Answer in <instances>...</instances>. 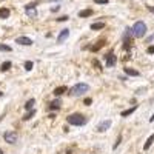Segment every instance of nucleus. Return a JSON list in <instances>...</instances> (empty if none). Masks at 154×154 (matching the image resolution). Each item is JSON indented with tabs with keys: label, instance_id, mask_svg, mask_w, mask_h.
Listing matches in <instances>:
<instances>
[{
	"label": "nucleus",
	"instance_id": "nucleus-19",
	"mask_svg": "<svg viewBox=\"0 0 154 154\" xmlns=\"http://www.w3.org/2000/svg\"><path fill=\"white\" fill-rule=\"evenodd\" d=\"M65 91H66V86H59V88H56V89H54V94L59 97V96H62Z\"/></svg>",
	"mask_w": 154,
	"mask_h": 154
},
{
	"label": "nucleus",
	"instance_id": "nucleus-25",
	"mask_svg": "<svg viewBox=\"0 0 154 154\" xmlns=\"http://www.w3.org/2000/svg\"><path fill=\"white\" fill-rule=\"evenodd\" d=\"M96 3H97V5H106L108 0H96Z\"/></svg>",
	"mask_w": 154,
	"mask_h": 154
},
{
	"label": "nucleus",
	"instance_id": "nucleus-17",
	"mask_svg": "<svg viewBox=\"0 0 154 154\" xmlns=\"http://www.w3.org/2000/svg\"><path fill=\"white\" fill-rule=\"evenodd\" d=\"M11 66H12V65H11V62H9V60H6V62H3L2 65H0V69H2L3 72H6V71H8Z\"/></svg>",
	"mask_w": 154,
	"mask_h": 154
},
{
	"label": "nucleus",
	"instance_id": "nucleus-12",
	"mask_svg": "<svg viewBox=\"0 0 154 154\" xmlns=\"http://www.w3.org/2000/svg\"><path fill=\"white\" fill-rule=\"evenodd\" d=\"M89 16H93V9H83L79 12V17L85 19V17H89Z\"/></svg>",
	"mask_w": 154,
	"mask_h": 154
},
{
	"label": "nucleus",
	"instance_id": "nucleus-8",
	"mask_svg": "<svg viewBox=\"0 0 154 154\" xmlns=\"http://www.w3.org/2000/svg\"><path fill=\"white\" fill-rule=\"evenodd\" d=\"M109 126H111V120H103V122L97 126V131H99V133H105Z\"/></svg>",
	"mask_w": 154,
	"mask_h": 154
},
{
	"label": "nucleus",
	"instance_id": "nucleus-9",
	"mask_svg": "<svg viewBox=\"0 0 154 154\" xmlns=\"http://www.w3.org/2000/svg\"><path fill=\"white\" fill-rule=\"evenodd\" d=\"M68 35H69V29H68V28L62 29V31H60V34H59V37H57V42H59V43H62L63 40H66V38H68Z\"/></svg>",
	"mask_w": 154,
	"mask_h": 154
},
{
	"label": "nucleus",
	"instance_id": "nucleus-18",
	"mask_svg": "<svg viewBox=\"0 0 154 154\" xmlns=\"http://www.w3.org/2000/svg\"><path fill=\"white\" fill-rule=\"evenodd\" d=\"M34 105H35V100H34V99H29L26 103H25V109H26V111H28V109H32Z\"/></svg>",
	"mask_w": 154,
	"mask_h": 154
},
{
	"label": "nucleus",
	"instance_id": "nucleus-7",
	"mask_svg": "<svg viewBox=\"0 0 154 154\" xmlns=\"http://www.w3.org/2000/svg\"><path fill=\"white\" fill-rule=\"evenodd\" d=\"M35 5L34 3H29V5H26L25 6V9H26V14H28V17H31V19H34L35 16H37V11H35V8H34Z\"/></svg>",
	"mask_w": 154,
	"mask_h": 154
},
{
	"label": "nucleus",
	"instance_id": "nucleus-27",
	"mask_svg": "<svg viewBox=\"0 0 154 154\" xmlns=\"http://www.w3.org/2000/svg\"><path fill=\"white\" fill-rule=\"evenodd\" d=\"M148 54H154V45L148 48Z\"/></svg>",
	"mask_w": 154,
	"mask_h": 154
},
{
	"label": "nucleus",
	"instance_id": "nucleus-28",
	"mask_svg": "<svg viewBox=\"0 0 154 154\" xmlns=\"http://www.w3.org/2000/svg\"><path fill=\"white\" fill-rule=\"evenodd\" d=\"M91 102H93V100L89 99V97H88V99H85V105H91Z\"/></svg>",
	"mask_w": 154,
	"mask_h": 154
},
{
	"label": "nucleus",
	"instance_id": "nucleus-24",
	"mask_svg": "<svg viewBox=\"0 0 154 154\" xmlns=\"http://www.w3.org/2000/svg\"><path fill=\"white\" fill-rule=\"evenodd\" d=\"M102 45H103V42H99V45H94L91 49H93V51H99V49L102 48Z\"/></svg>",
	"mask_w": 154,
	"mask_h": 154
},
{
	"label": "nucleus",
	"instance_id": "nucleus-23",
	"mask_svg": "<svg viewBox=\"0 0 154 154\" xmlns=\"http://www.w3.org/2000/svg\"><path fill=\"white\" fill-rule=\"evenodd\" d=\"M120 142H122V136H119V137H117V140H116V143H114V146H112V148L116 149V148H117V146L120 145Z\"/></svg>",
	"mask_w": 154,
	"mask_h": 154
},
{
	"label": "nucleus",
	"instance_id": "nucleus-14",
	"mask_svg": "<svg viewBox=\"0 0 154 154\" xmlns=\"http://www.w3.org/2000/svg\"><path fill=\"white\" fill-rule=\"evenodd\" d=\"M136 109H137V106H133V108H130V109H125V111H122L120 116H122V117H128V116H131Z\"/></svg>",
	"mask_w": 154,
	"mask_h": 154
},
{
	"label": "nucleus",
	"instance_id": "nucleus-16",
	"mask_svg": "<svg viewBox=\"0 0 154 154\" xmlns=\"http://www.w3.org/2000/svg\"><path fill=\"white\" fill-rule=\"evenodd\" d=\"M152 142H154V136L151 134V136H149V137L146 139V142H145V145H143V149L146 151V149H148V148H149V146L152 145Z\"/></svg>",
	"mask_w": 154,
	"mask_h": 154
},
{
	"label": "nucleus",
	"instance_id": "nucleus-29",
	"mask_svg": "<svg viewBox=\"0 0 154 154\" xmlns=\"http://www.w3.org/2000/svg\"><path fill=\"white\" fill-rule=\"evenodd\" d=\"M59 8H60V6H53V8H51V11H53V12H56Z\"/></svg>",
	"mask_w": 154,
	"mask_h": 154
},
{
	"label": "nucleus",
	"instance_id": "nucleus-10",
	"mask_svg": "<svg viewBox=\"0 0 154 154\" xmlns=\"http://www.w3.org/2000/svg\"><path fill=\"white\" fill-rule=\"evenodd\" d=\"M60 105H62V100H60V99H56V100H53V102L49 103V109H51V111H56V109L60 108Z\"/></svg>",
	"mask_w": 154,
	"mask_h": 154
},
{
	"label": "nucleus",
	"instance_id": "nucleus-30",
	"mask_svg": "<svg viewBox=\"0 0 154 154\" xmlns=\"http://www.w3.org/2000/svg\"><path fill=\"white\" fill-rule=\"evenodd\" d=\"M148 9H149L151 12H154V6H148Z\"/></svg>",
	"mask_w": 154,
	"mask_h": 154
},
{
	"label": "nucleus",
	"instance_id": "nucleus-31",
	"mask_svg": "<svg viewBox=\"0 0 154 154\" xmlns=\"http://www.w3.org/2000/svg\"><path fill=\"white\" fill-rule=\"evenodd\" d=\"M149 122H154V114H152L151 117H149Z\"/></svg>",
	"mask_w": 154,
	"mask_h": 154
},
{
	"label": "nucleus",
	"instance_id": "nucleus-5",
	"mask_svg": "<svg viewBox=\"0 0 154 154\" xmlns=\"http://www.w3.org/2000/svg\"><path fill=\"white\" fill-rule=\"evenodd\" d=\"M105 63H106V66H114L116 63H117V57H116L114 53H109L105 56Z\"/></svg>",
	"mask_w": 154,
	"mask_h": 154
},
{
	"label": "nucleus",
	"instance_id": "nucleus-26",
	"mask_svg": "<svg viewBox=\"0 0 154 154\" xmlns=\"http://www.w3.org/2000/svg\"><path fill=\"white\" fill-rule=\"evenodd\" d=\"M57 20H59V22H66V20H68V16H62V17H59Z\"/></svg>",
	"mask_w": 154,
	"mask_h": 154
},
{
	"label": "nucleus",
	"instance_id": "nucleus-22",
	"mask_svg": "<svg viewBox=\"0 0 154 154\" xmlns=\"http://www.w3.org/2000/svg\"><path fill=\"white\" fill-rule=\"evenodd\" d=\"M0 51H5V53H11V46H8V45H2L0 43Z\"/></svg>",
	"mask_w": 154,
	"mask_h": 154
},
{
	"label": "nucleus",
	"instance_id": "nucleus-21",
	"mask_svg": "<svg viewBox=\"0 0 154 154\" xmlns=\"http://www.w3.org/2000/svg\"><path fill=\"white\" fill-rule=\"evenodd\" d=\"M32 66H34V63H32L31 60H26V62H25V69H26V71H31Z\"/></svg>",
	"mask_w": 154,
	"mask_h": 154
},
{
	"label": "nucleus",
	"instance_id": "nucleus-1",
	"mask_svg": "<svg viewBox=\"0 0 154 154\" xmlns=\"http://www.w3.org/2000/svg\"><path fill=\"white\" fill-rule=\"evenodd\" d=\"M145 34H146V25L143 22H140V20L136 22L134 26H133V35L140 38V37H143Z\"/></svg>",
	"mask_w": 154,
	"mask_h": 154
},
{
	"label": "nucleus",
	"instance_id": "nucleus-15",
	"mask_svg": "<svg viewBox=\"0 0 154 154\" xmlns=\"http://www.w3.org/2000/svg\"><path fill=\"white\" fill-rule=\"evenodd\" d=\"M34 114H35V109H34V108H32V109H28V112L25 114L22 119H23V120H29L31 117H34Z\"/></svg>",
	"mask_w": 154,
	"mask_h": 154
},
{
	"label": "nucleus",
	"instance_id": "nucleus-2",
	"mask_svg": "<svg viewBox=\"0 0 154 154\" xmlns=\"http://www.w3.org/2000/svg\"><path fill=\"white\" fill-rule=\"evenodd\" d=\"M66 122L69 125H74V126H80L86 122V119L83 117L82 114H69L68 117H66Z\"/></svg>",
	"mask_w": 154,
	"mask_h": 154
},
{
	"label": "nucleus",
	"instance_id": "nucleus-11",
	"mask_svg": "<svg viewBox=\"0 0 154 154\" xmlns=\"http://www.w3.org/2000/svg\"><path fill=\"white\" fill-rule=\"evenodd\" d=\"M103 28H105V23H103V22H97V23H93V25H91V29H93V31L103 29Z\"/></svg>",
	"mask_w": 154,
	"mask_h": 154
},
{
	"label": "nucleus",
	"instance_id": "nucleus-4",
	"mask_svg": "<svg viewBox=\"0 0 154 154\" xmlns=\"http://www.w3.org/2000/svg\"><path fill=\"white\" fill-rule=\"evenodd\" d=\"M3 139H5V142H8V143H16L17 139H19V134L16 131H6L3 134Z\"/></svg>",
	"mask_w": 154,
	"mask_h": 154
},
{
	"label": "nucleus",
	"instance_id": "nucleus-33",
	"mask_svg": "<svg viewBox=\"0 0 154 154\" xmlns=\"http://www.w3.org/2000/svg\"><path fill=\"white\" fill-rule=\"evenodd\" d=\"M0 154H3V151H2V149H0Z\"/></svg>",
	"mask_w": 154,
	"mask_h": 154
},
{
	"label": "nucleus",
	"instance_id": "nucleus-20",
	"mask_svg": "<svg viewBox=\"0 0 154 154\" xmlns=\"http://www.w3.org/2000/svg\"><path fill=\"white\" fill-rule=\"evenodd\" d=\"M125 72H126L128 75H134V77L139 75V71H136V69H133V68H125Z\"/></svg>",
	"mask_w": 154,
	"mask_h": 154
},
{
	"label": "nucleus",
	"instance_id": "nucleus-6",
	"mask_svg": "<svg viewBox=\"0 0 154 154\" xmlns=\"http://www.w3.org/2000/svg\"><path fill=\"white\" fill-rule=\"evenodd\" d=\"M16 43L23 45V46H31V45H32V40H31L29 37H26V35H22V37H17Z\"/></svg>",
	"mask_w": 154,
	"mask_h": 154
},
{
	"label": "nucleus",
	"instance_id": "nucleus-13",
	"mask_svg": "<svg viewBox=\"0 0 154 154\" xmlns=\"http://www.w3.org/2000/svg\"><path fill=\"white\" fill-rule=\"evenodd\" d=\"M9 17V8H0V19H8Z\"/></svg>",
	"mask_w": 154,
	"mask_h": 154
},
{
	"label": "nucleus",
	"instance_id": "nucleus-32",
	"mask_svg": "<svg viewBox=\"0 0 154 154\" xmlns=\"http://www.w3.org/2000/svg\"><path fill=\"white\" fill-rule=\"evenodd\" d=\"M2 96H3V93H2V91H0V97H2Z\"/></svg>",
	"mask_w": 154,
	"mask_h": 154
},
{
	"label": "nucleus",
	"instance_id": "nucleus-3",
	"mask_svg": "<svg viewBox=\"0 0 154 154\" xmlns=\"http://www.w3.org/2000/svg\"><path fill=\"white\" fill-rule=\"evenodd\" d=\"M88 89H89V86H88L86 83H77V85H74V86L69 89V94L77 97V96H82L83 93H86Z\"/></svg>",
	"mask_w": 154,
	"mask_h": 154
}]
</instances>
